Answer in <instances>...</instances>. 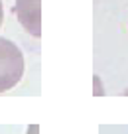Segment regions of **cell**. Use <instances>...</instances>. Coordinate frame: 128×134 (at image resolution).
Instances as JSON below:
<instances>
[{
  "instance_id": "obj_2",
  "label": "cell",
  "mask_w": 128,
  "mask_h": 134,
  "mask_svg": "<svg viewBox=\"0 0 128 134\" xmlns=\"http://www.w3.org/2000/svg\"><path fill=\"white\" fill-rule=\"evenodd\" d=\"M41 2L40 0H18L14 6V14H16L18 22L28 30V34L40 38L41 36Z\"/></svg>"
},
{
  "instance_id": "obj_3",
  "label": "cell",
  "mask_w": 128,
  "mask_h": 134,
  "mask_svg": "<svg viewBox=\"0 0 128 134\" xmlns=\"http://www.w3.org/2000/svg\"><path fill=\"white\" fill-rule=\"evenodd\" d=\"M37 130H40V128L34 124V126H30V128H28V134H37Z\"/></svg>"
},
{
  "instance_id": "obj_1",
  "label": "cell",
  "mask_w": 128,
  "mask_h": 134,
  "mask_svg": "<svg viewBox=\"0 0 128 134\" xmlns=\"http://www.w3.org/2000/svg\"><path fill=\"white\" fill-rule=\"evenodd\" d=\"M24 75V55L10 40L0 38V93L10 91Z\"/></svg>"
},
{
  "instance_id": "obj_4",
  "label": "cell",
  "mask_w": 128,
  "mask_h": 134,
  "mask_svg": "<svg viewBox=\"0 0 128 134\" xmlns=\"http://www.w3.org/2000/svg\"><path fill=\"white\" fill-rule=\"evenodd\" d=\"M2 20H4V10H2V0H0V26H2Z\"/></svg>"
}]
</instances>
